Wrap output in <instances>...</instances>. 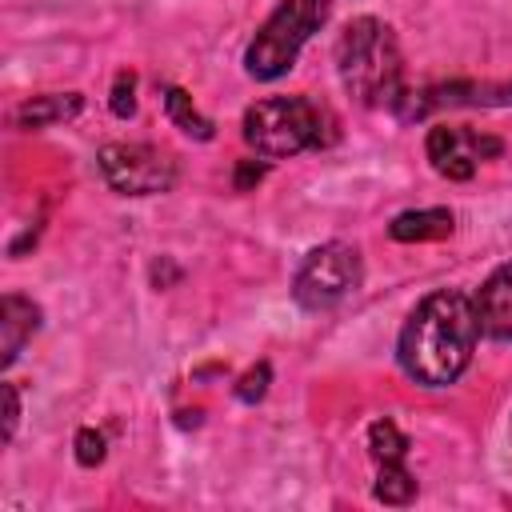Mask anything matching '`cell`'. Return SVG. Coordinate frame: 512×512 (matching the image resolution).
Wrapping results in <instances>:
<instances>
[{"label": "cell", "instance_id": "cell-1", "mask_svg": "<svg viewBox=\"0 0 512 512\" xmlns=\"http://www.w3.org/2000/svg\"><path fill=\"white\" fill-rule=\"evenodd\" d=\"M476 336H480V324H476L472 296L456 288H440L424 296L404 320L396 340V360L408 380L424 388H448L472 364Z\"/></svg>", "mask_w": 512, "mask_h": 512}, {"label": "cell", "instance_id": "cell-2", "mask_svg": "<svg viewBox=\"0 0 512 512\" xmlns=\"http://www.w3.org/2000/svg\"><path fill=\"white\" fill-rule=\"evenodd\" d=\"M336 72L352 100L392 108L404 92V60L392 28L376 16H356L336 40Z\"/></svg>", "mask_w": 512, "mask_h": 512}, {"label": "cell", "instance_id": "cell-3", "mask_svg": "<svg viewBox=\"0 0 512 512\" xmlns=\"http://www.w3.org/2000/svg\"><path fill=\"white\" fill-rule=\"evenodd\" d=\"M328 116L308 96H268L244 112V140L256 156L284 160L324 144Z\"/></svg>", "mask_w": 512, "mask_h": 512}, {"label": "cell", "instance_id": "cell-4", "mask_svg": "<svg viewBox=\"0 0 512 512\" xmlns=\"http://www.w3.org/2000/svg\"><path fill=\"white\" fill-rule=\"evenodd\" d=\"M328 16H332L328 0H280L244 52L248 76L252 80H280L296 64L308 36L320 32Z\"/></svg>", "mask_w": 512, "mask_h": 512}, {"label": "cell", "instance_id": "cell-5", "mask_svg": "<svg viewBox=\"0 0 512 512\" xmlns=\"http://www.w3.org/2000/svg\"><path fill=\"white\" fill-rule=\"evenodd\" d=\"M364 268H360V252L352 244H320L304 256V264L296 268V280H292V300L308 312H320V308H332L340 304L356 284H360Z\"/></svg>", "mask_w": 512, "mask_h": 512}, {"label": "cell", "instance_id": "cell-6", "mask_svg": "<svg viewBox=\"0 0 512 512\" xmlns=\"http://www.w3.org/2000/svg\"><path fill=\"white\" fill-rule=\"evenodd\" d=\"M96 164L108 188L120 196H156L168 192L180 176L176 156L156 144H104Z\"/></svg>", "mask_w": 512, "mask_h": 512}, {"label": "cell", "instance_id": "cell-7", "mask_svg": "<svg viewBox=\"0 0 512 512\" xmlns=\"http://www.w3.org/2000/svg\"><path fill=\"white\" fill-rule=\"evenodd\" d=\"M424 152L444 180H468V176H476V168L484 160H496L504 152V144L496 136L464 128V124H436V128H428Z\"/></svg>", "mask_w": 512, "mask_h": 512}, {"label": "cell", "instance_id": "cell-8", "mask_svg": "<svg viewBox=\"0 0 512 512\" xmlns=\"http://www.w3.org/2000/svg\"><path fill=\"white\" fill-rule=\"evenodd\" d=\"M496 108L512 104V84H476V80H448V84H428L420 92H400L392 112L400 120H420L436 108Z\"/></svg>", "mask_w": 512, "mask_h": 512}, {"label": "cell", "instance_id": "cell-9", "mask_svg": "<svg viewBox=\"0 0 512 512\" xmlns=\"http://www.w3.org/2000/svg\"><path fill=\"white\" fill-rule=\"evenodd\" d=\"M472 304H476L480 336L512 340V260L500 264V268L480 284V292L472 296Z\"/></svg>", "mask_w": 512, "mask_h": 512}, {"label": "cell", "instance_id": "cell-10", "mask_svg": "<svg viewBox=\"0 0 512 512\" xmlns=\"http://www.w3.org/2000/svg\"><path fill=\"white\" fill-rule=\"evenodd\" d=\"M40 328V308L24 296H4L0 300V364H16L20 348L28 344V336Z\"/></svg>", "mask_w": 512, "mask_h": 512}, {"label": "cell", "instance_id": "cell-11", "mask_svg": "<svg viewBox=\"0 0 512 512\" xmlns=\"http://www.w3.org/2000/svg\"><path fill=\"white\" fill-rule=\"evenodd\" d=\"M388 236L400 244H416V240H444L452 236V212L448 208H420V212H400L388 224Z\"/></svg>", "mask_w": 512, "mask_h": 512}, {"label": "cell", "instance_id": "cell-12", "mask_svg": "<svg viewBox=\"0 0 512 512\" xmlns=\"http://www.w3.org/2000/svg\"><path fill=\"white\" fill-rule=\"evenodd\" d=\"M80 108H84L80 92H48V96L24 100L16 108V124L20 128H44V124H56V120H72Z\"/></svg>", "mask_w": 512, "mask_h": 512}, {"label": "cell", "instance_id": "cell-13", "mask_svg": "<svg viewBox=\"0 0 512 512\" xmlns=\"http://www.w3.org/2000/svg\"><path fill=\"white\" fill-rule=\"evenodd\" d=\"M164 108H168V120L184 132V136H196V140H212V120L200 116V108L192 104V96L184 88H164Z\"/></svg>", "mask_w": 512, "mask_h": 512}, {"label": "cell", "instance_id": "cell-14", "mask_svg": "<svg viewBox=\"0 0 512 512\" xmlns=\"http://www.w3.org/2000/svg\"><path fill=\"white\" fill-rule=\"evenodd\" d=\"M376 468H380V472H376V488H372L376 500H384V504H408V500L416 496V480H412V472H408L404 460H396V464H376Z\"/></svg>", "mask_w": 512, "mask_h": 512}, {"label": "cell", "instance_id": "cell-15", "mask_svg": "<svg viewBox=\"0 0 512 512\" xmlns=\"http://www.w3.org/2000/svg\"><path fill=\"white\" fill-rule=\"evenodd\" d=\"M368 452H372L376 464H396V460L408 456V436L392 420H376L368 428Z\"/></svg>", "mask_w": 512, "mask_h": 512}, {"label": "cell", "instance_id": "cell-16", "mask_svg": "<svg viewBox=\"0 0 512 512\" xmlns=\"http://www.w3.org/2000/svg\"><path fill=\"white\" fill-rule=\"evenodd\" d=\"M268 384H272V368H268V364H256V368H248V372L240 376L236 396H240L244 404H256V400H264Z\"/></svg>", "mask_w": 512, "mask_h": 512}, {"label": "cell", "instance_id": "cell-17", "mask_svg": "<svg viewBox=\"0 0 512 512\" xmlns=\"http://www.w3.org/2000/svg\"><path fill=\"white\" fill-rule=\"evenodd\" d=\"M136 112V76L132 72H120L116 84H112V116L128 120Z\"/></svg>", "mask_w": 512, "mask_h": 512}, {"label": "cell", "instance_id": "cell-18", "mask_svg": "<svg viewBox=\"0 0 512 512\" xmlns=\"http://www.w3.org/2000/svg\"><path fill=\"white\" fill-rule=\"evenodd\" d=\"M100 460H104V436L96 428H80L76 432V464L96 468Z\"/></svg>", "mask_w": 512, "mask_h": 512}, {"label": "cell", "instance_id": "cell-19", "mask_svg": "<svg viewBox=\"0 0 512 512\" xmlns=\"http://www.w3.org/2000/svg\"><path fill=\"white\" fill-rule=\"evenodd\" d=\"M16 420H20V392L16 384H4V440H12Z\"/></svg>", "mask_w": 512, "mask_h": 512}, {"label": "cell", "instance_id": "cell-20", "mask_svg": "<svg viewBox=\"0 0 512 512\" xmlns=\"http://www.w3.org/2000/svg\"><path fill=\"white\" fill-rule=\"evenodd\" d=\"M260 176H264V164H256V160H240V168H236V188L244 192V188H252Z\"/></svg>", "mask_w": 512, "mask_h": 512}]
</instances>
